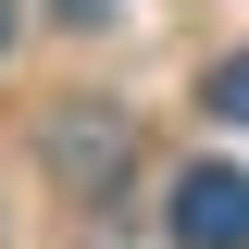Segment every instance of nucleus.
Masks as SVG:
<instances>
[{"mask_svg": "<svg viewBox=\"0 0 249 249\" xmlns=\"http://www.w3.org/2000/svg\"><path fill=\"white\" fill-rule=\"evenodd\" d=\"M62 13H75V25H100V0H62Z\"/></svg>", "mask_w": 249, "mask_h": 249, "instance_id": "20e7f679", "label": "nucleus"}, {"mask_svg": "<svg viewBox=\"0 0 249 249\" xmlns=\"http://www.w3.org/2000/svg\"><path fill=\"white\" fill-rule=\"evenodd\" d=\"M175 249H249V175L237 162H187L175 175Z\"/></svg>", "mask_w": 249, "mask_h": 249, "instance_id": "f257e3e1", "label": "nucleus"}, {"mask_svg": "<svg viewBox=\"0 0 249 249\" xmlns=\"http://www.w3.org/2000/svg\"><path fill=\"white\" fill-rule=\"evenodd\" d=\"M212 112H224V124H249V50H224V62H212Z\"/></svg>", "mask_w": 249, "mask_h": 249, "instance_id": "7ed1b4c3", "label": "nucleus"}, {"mask_svg": "<svg viewBox=\"0 0 249 249\" xmlns=\"http://www.w3.org/2000/svg\"><path fill=\"white\" fill-rule=\"evenodd\" d=\"M0 50H13V0H0Z\"/></svg>", "mask_w": 249, "mask_h": 249, "instance_id": "39448f33", "label": "nucleus"}, {"mask_svg": "<svg viewBox=\"0 0 249 249\" xmlns=\"http://www.w3.org/2000/svg\"><path fill=\"white\" fill-rule=\"evenodd\" d=\"M50 162H62V187H75V199H100V187L137 162V124H124V112H100V100H75V112L50 124Z\"/></svg>", "mask_w": 249, "mask_h": 249, "instance_id": "f03ea898", "label": "nucleus"}]
</instances>
